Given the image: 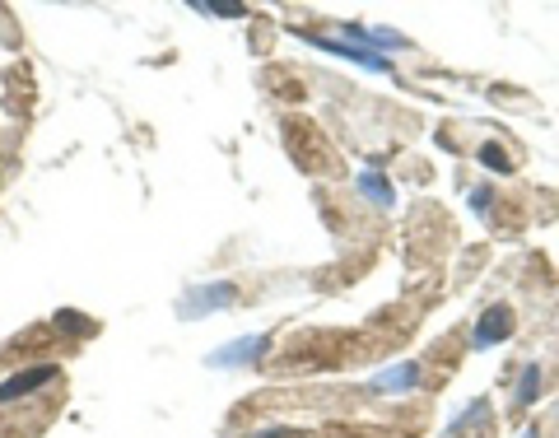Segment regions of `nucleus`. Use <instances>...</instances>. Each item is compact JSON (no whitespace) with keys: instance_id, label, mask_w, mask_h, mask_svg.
<instances>
[{"instance_id":"1","label":"nucleus","mask_w":559,"mask_h":438,"mask_svg":"<svg viewBox=\"0 0 559 438\" xmlns=\"http://www.w3.org/2000/svg\"><path fill=\"white\" fill-rule=\"evenodd\" d=\"M56 378H61L56 364H33V369L10 373V378L0 383V406H10V401H19V397H33V392H42V387H52Z\"/></svg>"},{"instance_id":"2","label":"nucleus","mask_w":559,"mask_h":438,"mask_svg":"<svg viewBox=\"0 0 559 438\" xmlns=\"http://www.w3.org/2000/svg\"><path fill=\"white\" fill-rule=\"evenodd\" d=\"M266 345H271V336H247V341H233V345H224V350H215V355H210V364H215V369H238V364H257Z\"/></svg>"},{"instance_id":"3","label":"nucleus","mask_w":559,"mask_h":438,"mask_svg":"<svg viewBox=\"0 0 559 438\" xmlns=\"http://www.w3.org/2000/svg\"><path fill=\"white\" fill-rule=\"evenodd\" d=\"M233 294H238V289H233V285H210V289H191V294H187V299H182L178 303V313L182 317H196V313H201V308H205V313H210V308H224V303H233Z\"/></svg>"},{"instance_id":"4","label":"nucleus","mask_w":559,"mask_h":438,"mask_svg":"<svg viewBox=\"0 0 559 438\" xmlns=\"http://www.w3.org/2000/svg\"><path fill=\"white\" fill-rule=\"evenodd\" d=\"M508 331H513V313H508V308H490V313L480 317V327H476V336H471V345H476V350H490L494 341H504Z\"/></svg>"},{"instance_id":"5","label":"nucleus","mask_w":559,"mask_h":438,"mask_svg":"<svg viewBox=\"0 0 559 438\" xmlns=\"http://www.w3.org/2000/svg\"><path fill=\"white\" fill-rule=\"evenodd\" d=\"M536 387H541V364H527V369H522V378H518V406H532Z\"/></svg>"},{"instance_id":"6","label":"nucleus","mask_w":559,"mask_h":438,"mask_svg":"<svg viewBox=\"0 0 559 438\" xmlns=\"http://www.w3.org/2000/svg\"><path fill=\"white\" fill-rule=\"evenodd\" d=\"M359 192H369L378 206H392V187H387L378 173H364V178H359Z\"/></svg>"},{"instance_id":"7","label":"nucleus","mask_w":559,"mask_h":438,"mask_svg":"<svg viewBox=\"0 0 559 438\" xmlns=\"http://www.w3.org/2000/svg\"><path fill=\"white\" fill-rule=\"evenodd\" d=\"M415 378H420V369L415 364H401L396 373H382L378 387H415Z\"/></svg>"},{"instance_id":"8","label":"nucleus","mask_w":559,"mask_h":438,"mask_svg":"<svg viewBox=\"0 0 559 438\" xmlns=\"http://www.w3.org/2000/svg\"><path fill=\"white\" fill-rule=\"evenodd\" d=\"M191 10H201V14H229V19H238V5H219V0H191Z\"/></svg>"},{"instance_id":"9","label":"nucleus","mask_w":559,"mask_h":438,"mask_svg":"<svg viewBox=\"0 0 559 438\" xmlns=\"http://www.w3.org/2000/svg\"><path fill=\"white\" fill-rule=\"evenodd\" d=\"M480 159H485L494 173H508V159H504V150H499V145H485V150H480Z\"/></svg>"},{"instance_id":"10","label":"nucleus","mask_w":559,"mask_h":438,"mask_svg":"<svg viewBox=\"0 0 559 438\" xmlns=\"http://www.w3.org/2000/svg\"><path fill=\"white\" fill-rule=\"evenodd\" d=\"M56 322L66 331H89V322H80V313H56Z\"/></svg>"},{"instance_id":"11","label":"nucleus","mask_w":559,"mask_h":438,"mask_svg":"<svg viewBox=\"0 0 559 438\" xmlns=\"http://www.w3.org/2000/svg\"><path fill=\"white\" fill-rule=\"evenodd\" d=\"M252 438H294V429H261V434H252Z\"/></svg>"}]
</instances>
